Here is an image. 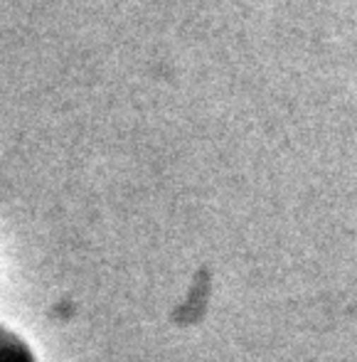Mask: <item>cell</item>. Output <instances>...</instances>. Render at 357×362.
<instances>
[{
	"mask_svg": "<svg viewBox=\"0 0 357 362\" xmlns=\"http://www.w3.org/2000/svg\"><path fill=\"white\" fill-rule=\"evenodd\" d=\"M0 362H37L20 335L0 325Z\"/></svg>",
	"mask_w": 357,
	"mask_h": 362,
	"instance_id": "1",
	"label": "cell"
}]
</instances>
